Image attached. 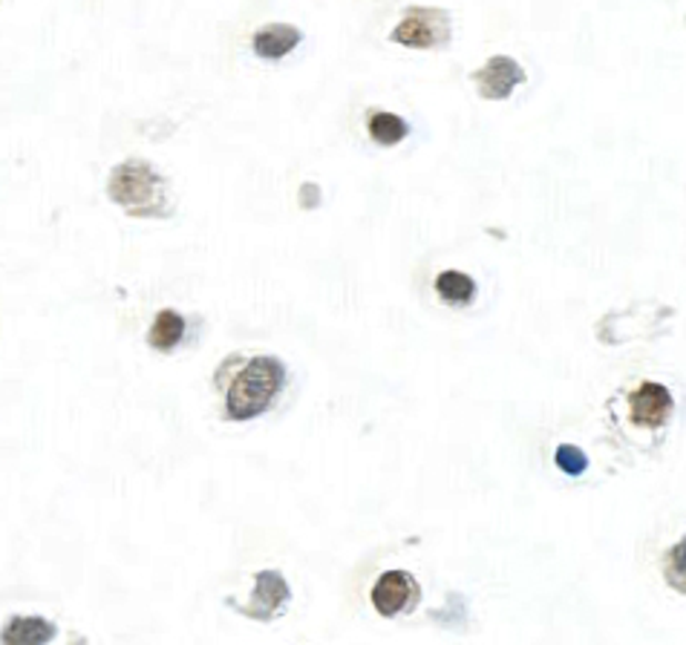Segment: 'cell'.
I'll use <instances>...</instances> for the list:
<instances>
[{"instance_id": "obj_1", "label": "cell", "mask_w": 686, "mask_h": 645, "mask_svg": "<svg viewBox=\"0 0 686 645\" xmlns=\"http://www.w3.org/2000/svg\"><path fill=\"white\" fill-rule=\"evenodd\" d=\"M107 199L136 219H165L171 214V185L145 158H127L110 171Z\"/></svg>"}, {"instance_id": "obj_2", "label": "cell", "mask_w": 686, "mask_h": 645, "mask_svg": "<svg viewBox=\"0 0 686 645\" xmlns=\"http://www.w3.org/2000/svg\"><path fill=\"white\" fill-rule=\"evenodd\" d=\"M286 383V366L275 355H257L243 364L225 392V416L232 421H252L272 409Z\"/></svg>"}, {"instance_id": "obj_3", "label": "cell", "mask_w": 686, "mask_h": 645, "mask_svg": "<svg viewBox=\"0 0 686 645\" xmlns=\"http://www.w3.org/2000/svg\"><path fill=\"white\" fill-rule=\"evenodd\" d=\"M390 38L410 50H436L450 41V14L444 9L412 7L401 18Z\"/></svg>"}, {"instance_id": "obj_4", "label": "cell", "mask_w": 686, "mask_h": 645, "mask_svg": "<svg viewBox=\"0 0 686 645\" xmlns=\"http://www.w3.org/2000/svg\"><path fill=\"white\" fill-rule=\"evenodd\" d=\"M470 79L477 81V90L484 101H505L513 93V86L525 84V70L513 58L493 55L482 70H477Z\"/></svg>"}, {"instance_id": "obj_5", "label": "cell", "mask_w": 686, "mask_h": 645, "mask_svg": "<svg viewBox=\"0 0 686 645\" xmlns=\"http://www.w3.org/2000/svg\"><path fill=\"white\" fill-rule=\"evenodd\" d=\"M419 596V585L405 571H387L372 588V605L381 617H396L405 614Z\"/></svg>"}, {"instance_id": "obj_6", "label": "cell", "mask_w": 686, "mask_h": 645, "mask_svg": "<svg viewBox=\"0 0 686 645\" xmlns=\"http://www.w3.org/2000/svg\"><path fill=\"white\" fill-rule=\"evenodd\" d=\"M289 603V585L277 571H263L257 574V585H254L252 605L243 608V614L254 620H272L277 617Z\"/></svg>"}, {"instance_id": "obj_7", "label": "cell", "mask_w": 686, "mask_h": 645, "mask_svg": "<svg viewBox=\"0 0 686 645\" xmlns=\"http://www.w3.org/2000/svg\"><path fill=\"white\" fill-rule=\"evenodd\" d=\"M300 41H304V32L291 27V23H266V27L254 32L252 50L263 61H280L289 52H295Z\"/></svg>"}, {"instance_id": "obj_8", "label": "cell", "mask_w": 686, "mask_h": 645, "mask_svg": "<svg viewBox=\"0 0 686 645\" xmlns=\"http://www.w3.org/2000/svg\"><path fill=\"white\" fill-rule=\"evenodd\" d=\"M672 412V395L661 383H643L632 395V418L643 427H661Z\"/></svg>"}, {"instance_id": "obj_9", "label": "cell", "mask_w": 686, "mask_h": 645, "mask_svg": "<svg viewBox=\"0 0 686 645\" xmlns=\"http://www.w3.org/2000/svg\"><path fill=\"white\" fill-rule=\"evenodd\" d=\"M55 637V625L44 617H12L0 634L3 645H47Z\"/></svg>"}, {"instance_id": "obj_10", "label": "cell", "mask_w": 686, "mask_h": 645, "mask_svg": "<svg viewBox=\"0 0 686 645\" xmlns=\"http://www.w3.org/2000/svg\"><path fill=\"white\" fill-rule=\"evenodd\" d=\"M185 329H188V322H185V317H182L180 311L162 309L160 315L153 317L151 331H147V344L156 351H174L176 346L182 344Z\"/></svg>"}, {"instance_id": "obj_11", "label": "cell", "mask_w": 686, "mask_h": 645, "mask_svg": "<svg viewBox=\"0 0 686 645\" xmlns=\"http://www.w3.org/2000/svg\"><path fill=\"white\" fill-rule=\"evenodd\" d=\"M436 291L450 306H468L473 295H477V283L462 272H441L436 277Z\"/></svg>"}, {"instance_id": "obj_12", "label": "cell", "mask_w": 686, "mask_h": 645, "mask_svg": "<svg viewBox=\"0 0 686 645\" xmlns=\"http://www.w3.org/2000/svg\"><path fill=\"white\" fill-rule=\"evenodd\" d=\"M369 136L376 139L381 147H396L398 142H405L410 136V124L405 119H398L396 113H376L369 115Z\"/></svg>"}, {"instance_id": "obj_13", "label": "cell", "mask_w": 686, "mask_h": 645, "mask_svg": "<svg viewBox=\"0 0 686 645\" xmlns=\"http://www.w3.org/2000/svg\"><path fill=\"white\" fill-rule=\"evenodd\" d=\"M664 576L672 588L686 596V539H680L678 545L669 547V553H666Z\"/></svg>"}, {"instance_id": "obj_14", "label": "cell", "mask_w": 686, "mask_h": 645, "mask_svg": "<svg viewBox=\"0 0 686 645\" xmlns=\"http://www.w3.org/2000/svg\"><path fill=\"white\" fill-rule=\"evenodd\" d=\"M556 467H560V470H563V473H569V475H580L585 467H588V459H585L577 447L565 444V447H560V450H556Z\"/></svg>"}, {"instance_id": "obj_15", "label": "cell", "mask_w": 686, "mask_h": 645, "mask_svg": "<svg viewBox=\"0 0 686 645\" xmlns=\"http://www.w3.org/2000/svg\"><path fill=\"white\" fill-rule=\"evenodd\" d=\"M297 205L304 211H315L320 208V185L318 182H306V185H300V191H297Z\"/></svg>"}]
</instances>
